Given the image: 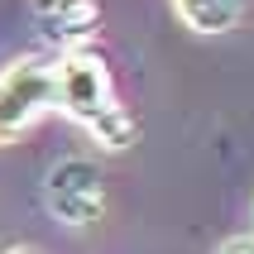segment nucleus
Wrapping results in <instances>:
<instances>
[{
    "label": "nucleus",
    "mask_w": 254,
    "mask_h": 254,
    "mask_svg": "<svg viewBox=\"0 0 254 254\" xmlns=\"http://www.w3.org/2000/svg\"><path fill=\"white\" fill-rule=\"evenodd\" d=\"M58 111L67 120H77L101 149H125L134 139V120L115 101L106 63L86 48H72V53L58 58Z\"/></svg>",
    "instance_id": "f257e3e1"
},
{
    "label": "nucleus",
    "mask_w": 254,
    "mask_h": 254,
    "mask_svg": "<svg viewBox=\"0 0 254 254\" xmlns=\"http://www.w3.org/2000/svg\"><path fill=\"white\" fill-rule=\"evenodd\" d=\"M43 111H58V58L24 53L0 67V144L19 139Z\"/></svg>",
    "instance_id": "f03ea898"
},
{
    "label": "nucleus",
    "mask_w": 254,
    "mask_h": 254,
    "mask_svg": "<svg viewBox=\"0 0 254 254\" xmlns=\"http://www.w3.org/2000/svg\"><path fill=\"white\" fill-rule=\"evenodd\" d=\"M43 201L63 226H96L106 211V187H101V168L91 158H58L48 178H43Z\"/></svg>",
    "instance_id": "7ed1b4c3"
},
{
    "label": "nucleus",
    "mask_w": 254,
    "mask_h": 254,
    "mask_svg": "<svg viewBox=\"0 0 254 254\" xmlns=\"http://www.w3.org/2000/svg\"><path fill=\"white\" fill-rule=\"evenodd\" d=\"M29 10H34V24L48 43H58L63 53L72 48H82L101 24V10L96 0H29Z\"/></svg>",
    "instance_id": "20e7f679"
},
{
    "label": "nucleus",
    "mask_w": 254,
    "mask_h": 254,
    "mask_svg": "<svg viewBox=\"0 0 254 254\" xmlns=\"http://www.w3.org/2000/svg\"><path fill=\"white\" fill-rule=\"evenodd\" d=\"M173 10L192 34H226L235 29L245 0H173Z\"/></svg>",
    "instance_id": "39448f33"
},
{
    "label": "nucleus",
    "mask_w": 254,
    "mask_h": 254,
    "mask_svg": "<svg viewBox=\"0 0 254 254\" xmlns=\"http://www.w3.org/2000/svg\"><path fill=\"white\" fill-rule=\"evenodd\" d=\"M216 254H254V235H230Z\"/></svg>",
    "instance_id": "423d86ee"
},
{
    "label": "nucleus",
    "mask_w": 254,
    "mask_h": 254,
    "mask_svg": "<svg viewBox=\"0 0 254 254\" xmlns=\"http://www.w3.org/2000/svg\"><path fill=\"white\" fill-rule=\"evenodd\" d=\"M5 254H39V250H5Z\"/></svg>",
    "instance_id": "0eeeda50"
}]
</instances>
